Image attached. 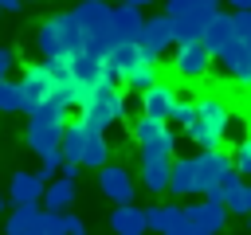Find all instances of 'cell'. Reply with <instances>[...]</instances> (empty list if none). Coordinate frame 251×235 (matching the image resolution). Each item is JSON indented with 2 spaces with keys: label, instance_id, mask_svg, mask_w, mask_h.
I'll return each instance as SVG.
<instances>
[{
  "label": "cell",
  "instance_id": "cell-29",
  "mask_svg": "<svg viewBox=\"0 0 251 235\" xmlns=\"http://www.w3.org/2000/svg\"><path fill=\"white\" fill-rule=\"evenodd\" d=\"M169 121H176L180 129H188L196 121V98H176L173 110H169Z\"/></svg>",
  "mask_w": 251,
  "mask_h": 235
},
{
  "label": "cell",
  "instance_id": "cell-4",
  "mask_svg": "<svg viewBox=\"0 0 251 235\" xmlns=\"http://www.w3.org/2000/svg\"><path fill=\"white\" fill-rule=\"evenodd\" d=\"M165 16L173 20L176 43L204 39V27L220 16V0H165Z\"/></svg>",
  "mask_w": 251,
  "mask_h": 235
},
{
  "label": "cell",
  "instance_id": "cell-1",
  "mask_svg": "<svg viewBox=\"0 0 251 235\" xmlns=\"http://www.w3.org/2000/svg\"><path fill=\"white\" fill-rule=\"evenodd\" d=\"M35 51L43 59H71V55L86 51V31H82L75 8L59 12V16H51L35 27Z\"/></svg>",
  "mask_w": 251,
  "mask_h": 235
},
{
  "label": "cell",
  "instance_id": "cell-36",
  "mask_svg": "<svg viewBox=\"0 0 251 235\" xmlns=\"http://www.w3.org/2000/svg\"><path fill=\"white\" fill-rule=\"evenodd\" d=\"M63 219H67V235H86V223H82L78 215H71V212H63Z\"/></svg>",
  "mask_w": 251,
  "mask_h": 235
},
{
  "label": "cell",
  "instance_id": "cell-8",
  "mask_svg": "<svg viewBox=\"0 0 251 235\" xmlns=\"http://www.w3.org/2000/svg\"><path fill=\"white\" fill-rule=\"evenodd\" d=\"M235 168V161L224 149H200L196 153V196H216L220 180Z\"/></svg>",
  "mask_w": 251,
  "mask_h": 235
},
{
  "label": "cell",
  "instance_id": "cell-40",
  "mask_svg": "<svg viewBox=\"0 0 251 235\" xmlns=\"http://www.w3.org/2000/svg\"><path fill=\"white\" fill-rule=\"evenodd\" d=\"M227 4H231L235 12H239V8H251V0H227Z\"/></svg>",
  "mask_w": 251,
  "mask_h": 235
},
{
  "label": "cell",
  "instance_id": "cell-41",
  "mask_svg": "<svg viewBox=\"0 0 251 235\" xmlns=\"http://www.w3.org/2000/svg\"><path fill=\"white\" fill-rule=\"evenodd\" d=\"M4 208H8V192H0V215H4Z\"/></svg>",
  "mask_w": 251,
  "mask_h": 235
},
{
  "label": "cell",
  "instance_id": "cell-2",
  "mask_svg": "<svg viewBox=\"0 0 251 235\" xmlns=\"http://www.w3.org/2000/svg\"><path fill=\"white\" fill-rule=\"evenodd\" d=\"M200 149H220L231 137V106L220 94H200L196 98V121L184 129Z\"/></svg>",
  "mask_w": 251,
  "mask_h": 235
},
{
  "label": "cell",
  "instance_id": "cell-45",
  "mask_svg": "<svg viewBox=\"0 0 251 235\" xmlns=\"http://www.w3.org/2000/svg\"><path fill=\"white\" fill-rule=\"evenodd\" d=\"M247 227H251V215H247Z\"/></svg>",
  "mask_w": 251,
  "mask_h": 235
},
{
  "label": "cell",
  "instance_id": "cell-28",
  "mask_svg": "<svg viewBox=\"0 0 251 235\" xmlns=\"http://www.w3.org/2000/svg\"><path fill=\"white\" fill-rule=\"evenodd\" d=\"M82 164H86V168H102V164H110V145H106V137H102V133H98V137L86 145Z\"/></svg>",
  "mask_w": 251,
  "mask_h": 235
},
{
  "label": "cell",
  "instance_id": "cell-32",
  "mask_svg": "<svg viewBox=\"0 0 251 235\" xmlns=\"http://www.w3.org/2000/svg\"><path fill=\"white\" fill-rule=\"evenodd\" d=\"M39 227H43L47 235H67V219H63V212H47V208H43Z\"/></svg>",
  "mask_w": 251,
  "mask_h": 235
},
{
  "label": "cell",
  "instance_id": "cell-24",
  "mask_svg": "<svg viewBox=\"0 0 251 235\" xmlns=\"http://www.w3.org/2000/svg\"><path fill=\"white\" fill-rule=\"evenodd\" d=\"M43 204H47V212H71V204H75V180H67V176L51 180L47 192H43Z\"/></svg>",
  "mask_w": 251,
  "mask_h": 235
},
{
  "label": "cell",
  "instance_id": "cell-31",
  "mask_svg": "<svg viewBox=\"0 0 251 235\" xmlns=\"http://www.w3.org/2000/svg\"><path fill=\"white\" fill-rule=\"evenodd\" d=\"M231 161H235V172H239V176H251V133H247V137H239V145H235Z\"/></svg>",
  "mask_w": 251,
  "mask_h": 235
},
{
  "label": "cell",
  "instance_id": "cell-5",
  "mask_svg": "<svg viewBox=\"0 0 251 235\" xmlns=\"http://www.w3.org/2000/svg\"><path fill=\"white\" fill-rule=\"evenodd\" d=\"M94 129H110L114 121H122L126 118V94L114 86V78H102L98 86H94V94H90V102L78 110Z\"/></svg>",
  "mask_w": 251,
  "mask_h": 235
},
{
  "label": "cell",
  "instance_id": "cell-6",
  "mask_svg": "<svg viewBox=\"0 0 251 235\" xmlns=\"http://www.w3.org/2000/svg\"><path fill=\"white\" fill-rule=\"evenodd\" d=\"M133 141L141 145V157H173V153H176V133L169 129L165 118L141 114V118L133 121Z\"/></svg>",
  "mask_w": 251,
  "mask_h": 235
},
{
  "label": "cell",
  "instance_id": "cell-30",
  "mask_svg": "<svg viewBox=\"0 0 251 235\" xmlns=\"http://www.w3.org/2000/svg\"><path fill=\"white\" fill-rule=\"evenodd\" d=\"M59 168H63V153L55 149V153H47V157H39V168H35V176H39L43 184H51V180L59 176Z\"/></svg>",
  "mask_w": 251,
  "mask_h": 235
},
{
  "label": "cell",
  "instance_id": "cell-3",
  "mask_svg": "<svg viewBox=\"0 0 251 235\" xmlns=\"http://www.w3.org/2000/svg\"><path fill=\"white\" fill-rule=\"evenodd\" d=\"M63 125H67V106L59 102H43L27 114V133H24V145L35 153V157H47L63 145Z\"/></svg>",
  "mask_w": 251,
  "mask_h": 235
},
{
  "label": "cell",
  "instance_id": "cell-34",
  "mask_svg": "<svg viewBox=\"0 0 251 235\" xmlns=\"http://www.w3.org/2000/svg\"><path fill=\"white\" fill-rule=\"evenodd\" d=\"M16 70V51L12 47H0V78H8Z\"/></svg>",
  "mask_w": 251,
  "mask_h": 235
},
{
  "label": "cell",
  "instance_id": "cell-46",
  "mask_svg": "<svg viewBox=\"0 0 251 235\" xmlns=\"http://www.w3.org/2000/svg\"><path fill=\"white\" fill-rule=\"evenodd\" d=\"M114 4H122V0H114Z\"/></svg>",
  "mask_w": 251,
  "mask_h": 235
},
{
  "label": "cell",
  "instance_id": "cell-26",
  "mask_svg": "<svg viewBox=\"0 0 251 235\" xmlns=\"http://www.w3.org/2000/svg\"><path fill=\"white\" fill-rule=\"evenodd\" d=\"M0 114H27V98H24V82L16 78H0Z\"/></svg>",
  "mask_w": 251,
  "mask_h": 235
},
{
  "label": "cell",
  "instance_id": "cell-48",
  "mask_svg": "<svg viewBox=\"0 0 251 235\" xmlns=\"http://www.w3.org/2000/svg\"><path fill=\"white\" fill-rule=\"evenodd\" d=\"M43 4H51V0H43Z\"/></svg>",
  "mask_w": 251,
  "mask_h": 235
},
{
  "label": "cell",
  "instance_id": "cell-47",
  "mask_svg": "<svg viewBox=\"0 0 251 235\" xmlns=\"http://www.w3.org/2000/svg\"><path fill=\"white\" fill-rule=\"evenodd\" d=\"M0 16H4V8H0Z\"/></svg>",
  "mask_w": 251,
  "mask_h": 235
},
{
  "label": "cell",
  "instance_id": "cell-25",
  "mask_svg": "<svg viewBox=\"0 0 251 235\" xmlns=\"http://www.w3.org/2000/svg\"><path fill=\"white\" fill-rule=\"evenodd\" d=\"M141 8H133V4H114V27H118V35L122 39H137L141 35Z\"/></svg>",
  "mask_w": 251,
  "mask_h": 235
},
{
  "label": "cell",
  "instance_id": "cell-33",
  "mask_svg": "<svg viewBox=\"0 0 251 235\" xmlns=\"http://www.w3.org/2000/svg\"><path fill=\"white\" fill-rule=\"evenodd\" d=\"M145 223H149V231H157V235H161V227H165V204L145 208Z\"/></svg>",
  "mask_w": 251,
  "mask_h": 235
},
{
  "label": "cell",
  "instance_id": "cell-7",
  "mask_svg": "<svg viewBox=\"0 0 251 235\" xmlns=\"http://www.w3.org/2000/svg\"><path fill=\"white\" fill-rule=\"evenodd\" d=\"M212 51L204 47V39H192V43H176L173 47V70L184 78V82H204L208 70H212Z\"/></svg>",
  "mask_w": 251,
  "mask_h": 235
},
{
  "label": "cell",
  "instance_id": "cell-16",
  "mask_svg": "<svg viewBox=\"0 0 251 235\" xmlns=\"http://www.w3.org/2000/svg\"><path fill=\"white\" fill-rule=\"evenodd\" d=\"M212 200H220L231 215H247V212H251V204H247V184H243V176H239L235 168L220 180V188H216V196H212Z\"/></svg>",
  "mask_w": 251,
  "mask_h": 235
},
{
  "label": "cell",
  "instance_id": "cell-9",
  "mask_svg": "<svg viewBox=\"0 0 251 235\" xmlns=\"http://www.w3.org/2000/svg\"><path fill=\"white\" fill-rule=\"evenodd\" d=\"M55 63L51 59H43V63H31V67H24V98H27V114L35 110V106H43V102H51V94H55Z\"/></svg>",
  "mask_w": 251,
  "mask_h": 235
},
{
  "label": "cell",
  "instance_id": "cell-44",
  "mask_svg": "<svg viewBox=\"0 0 251 235\" xmlns=\"http://www.w3.org/2000/svg\"><path fill=\"white\" fill-rule=\"evenodd\" d=\"M35 235H47V231H43V227H39V231H35Z\"/></svg>",
  "mask_w": 251,
  "mask_h": 235
},
{
  "label": "cell",
  "instance_id": "cell-39",
  "mask_svg": "<svg viewBox=\"0 0 251 235\" xmlns=\"http://www.w3.org/2000/svg\"><path fill=\"white\" fill-rule=\"evenodd\" d=\"M122 4H133V8H149V4H157V0H122Z\"/></svg>",
  "mask_w": 251,
  "mask_h": 235
},
{
  "label": "cell",
  "instance_id": "cell-21",
  "mask_svg": "<svg viewBox=\"0 0 251 235\" xmlns=\"http://www.w3.org/2000/svg\"><path fill=\"white\" fill-rule=\"evenodd\" d=\"M169 192H173V196H196V157H176V161H173Z\"/></svg>",
  "mask_w": 251,
  "mask_h": 235
},
{
  "label": "cell",
  "instance_id": "cell-23",
  "mask_svg": "<svg viewBox=\"0 0 251 235\" xmlns=\"http://www.w3.org/2000/svg\"><path fill=\"white\" fill-rule=\"evenodd\" d=\"M157 78H161L157 59H137V63H133V67L122 74V82H126V86H133V90H149Z\"/></svg>",
  "mask_w": 251,
  "mask_h": 235
},
{
  "label": "cell",
  "instance_id": "cell-27",
  "mask_svg": "<svg viewBox=\"0 0 251 235\" xmlns=\"http://www.w3.org/2000/svg\"><path fill=\"white\" fill-rule=\"evenodd\" d=\"M188 227H192L188 212L180 204H165V227H161V235H184Z\"/></svg>",
  "mask_w": 251,
  "mask_h": 235
},
{
  "label": "cell",
  "instance_id": "cell-43",
  "mask_svg": "<svg viewBox=\"0 0 251 235\" xmlns=\"http://www.w3.org/2000/svg\"><path fill=\"white\" fill-rule=\"evenodd\" d=\"M247 204H251V184H247ZM247 215H251V212H247Z\"/></svg>",
  "mask_w": 251,
  "mask_h": 235
},
{
  "label": "cell",
  "instance_id": "cell-35",
  "mask_svg": "<svg viewBox=\"0 0 251 235\" xmlns=\"http://www.w3.org/2000/svg\"><path fill=\"white\" fill-rule=\"evenodd\" d=\"M235 16V31L239 35H251V8H239V12H231Z\"/></svg>",
  "mask_w": 251,
  "mask_h": 235
},
{
  "label": "cell",
  "instance_id": "cell-42",
  "mask_svg": "<svg viewBox=\"0 0 251 235\" xmlns=\"http://www.w3.org/2000/svg\"><path fill=\"white\" fill-rule=\"evenodd\" d=\"M184 235H212V231H200V227H188Z\"/></svg>",
  "mask_w": 251,
  "mask_h": 235
},
{
  "label": "cell",
  "instance_id": "cell-38",
  "mask_svg": "<svg viewBox=\"0 0 251 235\" xmlns=\"http://www.w3.org/2000/svg\"><path fill=\"white\" fill-rule=\"evenodd\" d=\"M0 8H4V12H20V8H24V0H0Z\"/></svg>",
  "mask_w": 251,
  "mask_h": 235
},
{
  "label": "cell",
  "instance_id": "cell-11",
  "mask_svg": "<svg viewBox=\"0 0 251 235\" xmlns=\"http://www.w3.org/2000/svg\"><path fill=\"white\" fill-rule=\"evenodd\" d=\"M98 133H102V129H94L82 114H78L75 121H67V125H63V145H59L63 161H78V164H82V153H86V145H90Z\"/></svg>",
  "mask_w": 251,
  "mask_h": 235
},
{
  "label": "cell",
  "instance_id": "cell-13",
  "mask_svg": "<svg viewBox=\"0 0 251 235\" xmlns=\"http://www.w3.org/2000/svg\"><path fill=\"white\" fill-rule=\"evenodd\" d=\"M184 212H188L192 227H200V231L220 235V231L227 227V208H224L220 200H212V196H204V200H196V204H184Z\"/></svg>",
  "mask_w": 251,
  "mask_h": 235
},
{
  "label": "cell",
  "instance_id": "cell-15",
  "mask_svg": "<svg viewBox=\"0 0 251 235\" xmlns=\"http://www.w3.org/2000/svg\"><path fill=\"white\" fill-rule=\"evenodd\" d=\"M39 200H43V180L35 172L16 168L12 180H8V204L12 208H24V204H39Z\"/></svg>",
  "mask_w": 251,
  "mask_h": 235
},
{
  "label": "cell",
  "instance_id": "cell-37",
  "mask_svg": "<svg viewBox=\"0 0 251 235\" xmlns=\"http://www.w3.org/2000/svg\"><path fill=\"white\" fill-rule=\"evenodd\" d=\"M78 168H82L78 161H63V168H59V176H67V180H75V176H78Z\"/></svg>",
  "mask_w": 251,
  "mask_h": 235
},
{
  "label": "cell",
  "instance_id": "cell-22",
  "mask_svg": "<svg viewBox=\"0 0 251 235\" xmlns=\"http://www.w3.org/2000/svg\"><path fill=\"white\" fill-rule=\"evenodd\" d=\"M39 215H43L39 204H24V208H16V212L4 219V235H35V231H39Z\"/></svg>",
  "mask_w": 251,
  "mask_h": 235
},
{
  "label": "cell",
  "instance_id": "cell-10",
  "mask_svg": "<svg viewBox=\"0 0 251 235\" xmlns=\"http://www.w3.org/2000/svg\"><path fill=\"white\" fill-rule=\"evenodd\" d=\"M137 43H141V51H145V59H161L169 47H176V35H173V20L161 12V16H149L145 24H141V35H137Z\"/></svg>",
  "mask_w": 251,
  "mask_h": 235
},
{
  "label": "cell",
  "instance_id": "cell-17",
  "mask_svg": "<svg viewBox=\"0 0 251 235\" xmlns=\"http://www.w3.org/2000/svg\"><path fill=\"white\" fill-rule=\"evenodd\" d=\"M180 94H176V86L173 82H153L149 90H141V114H149V118H165L169 121V110H173V102H176Z\"/></svg>",
  "mask_w": 251,
  "mask_h": 235
},
{
  "label": "cell",
  "instance_id": "cell-18",
  "mask_svg": "<svg viewBox=\"0 0 251 235\" xmlns=\"http://www.w3.org/2000/svg\"><path fill=\"white\" fill-rule=\"evenodd\" d=\"M169 180H173V157H141V184H145V192L161 196V192H169Z\"/></svg>",
  "mask_w": 251,
  "mask_h": 235
},
{
  "label": "cell",
  "instance_id": "cell-14",
  "mask_svg": "<svg viewBox=\"0 0 251 235\" xmlns=\"http://www.w3.org/2000/svg\"><path fill=\"white\" fill-rule=\"evenodd\" d=\"M235 39H239V31H235V16H231V12H220V16L204 27V47H208L216 59H220Z\"/></svg>",
  "mask_w": 251,
  "mask_h": 235
},
{
  "label": "cell",
  "instance_id": "cell-12",
  "mask_svg": "<svg viewBox=\"0 0 251 235\" xmlns=\"http://www.w3.org/2000/svg\"><path fill=\"white\" fill-rule=\"evenodd\" d=\"M98 188L114 204H133V196H137V184H133L129 168H122V164H102L98 168Z\"/></svg>",
  "mask_w": 251,
  "mask_h": 235
},
{
  "label": "cell",
  "instance_id": "cell-20",
  "mask_svg": "<svg viewBox=\"0 0 251 235\" xmlns=\"http://www.w3.org/2000/svg\"><path fill=\"white\" fill-rule=\"evenodd\" d=\"M110 231H114V235H145V231H149L145 208H137V204H118L114 215H110Z\"/></svg>",
  "mask_w": 251,
  "mask_h": 235
},
{
  "label": "cell",
  "instance_id": "cell-19",
  "mask_svg": "<svg viewBox=\"0 0 251 235\" xmlns=\"http://www.w3.org/2000/svg\"><path fill=\"white\" fill-rule=\"evenodd\" d=\"M220 63H224V70L231 74V82H239V86H251V47L243 43V35L220 55Z\"/></svg>",
  "mask_w": 251,
  "mask_h": 235
}]
</instances>
